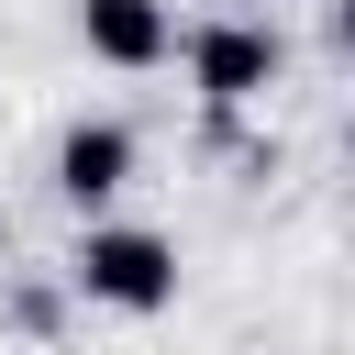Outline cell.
<instances>
[{
    "mask_svg": "<svg viewBox=\"0 0 355 355\" xmlns=\"http://www.w3.org/2000/svg\"><path fill=\"white\" fill-rule=\"evenodd\" d=\"M67 288H78V300H100V311L155 322V311L178 300V244H166V233H144V222H89V233H78V255H67Z\"/></svg>",
    "mask_w": 355,
    "mask_h": 355,
    "instance_id": "1",
    "label": "cell"
},
{
    "mask_svg": "<svg viewBox=\"0 0 355 355\" xmlns=\"http://www.w3.org/2000/svg\"><path fill=\"white\" fill-rule=\"evenodd\" d=\"M277 67H288V44H277L266 22H200V33H189V89H200V111H244V100H266Z\"/></svg>",
    "mask_w": 355,
    "mask_h": 355,
    "instance_id": "2",
    "label": "cell"
},
{
    "mask_svg": "<svg viewBox=\"0 0 355 355\" xmlns=\"http://www.w3.org/2000/svg\"><path fill=\"white\" fill-rule=\"evenodd\" d=\"M78 44L100 67H166L178 55V11L166 0H78Z\"/></svg>",
    "mask_w": 355,
    "mask_h": 355,
    "instance_id": "3",
    "label": "cell"
},
{
    "mask_svg": "<svg viewBox=\"0 0 355 355\" xmlns=\"http://www.w3.org/2000/svg\"><path fill=\"white\" fill-rule=\"evenodd\" d=\"M55 189H67L78 211H111V200L133 189V133H122V122H67V144H55Z\"/></svg>",
    "mask_w": 355,
    "mask_h": 355,
    "instance_id": "4",
    "label": "cell"
}]
</instances>
